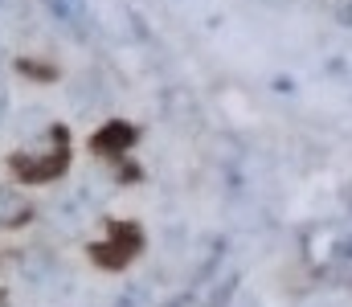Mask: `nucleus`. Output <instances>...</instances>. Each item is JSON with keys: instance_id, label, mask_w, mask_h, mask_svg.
<instances>
[{"instance_id": "7ed1b4c3", "label": "nucleus", "mask_w": 352, "mask_h": 307, "mask_svg": "<svg viewBox=\"0 0 352 307\" xmlns=\"http://www.w3.org/2000/svg\"><path fill=\"white\" fill-rule=\"evenodd\" d=\"M140 139V131L127 123V119H107L94 135H90V148L98 152V156H123V152H131V144Z\"/></svg>"}, {"instance_id": "39448f33", "label": "nucleus", "mask_w": 352, "mask_h": 307, "mask_svg": "<svg viewBox=\"0 0 352 307\" xmlns=\"http://www.w3.org/2000/svg\"><path fill=\"white\" fill-rule=\"evenodd\" d=\"M54 12H58V21H66V25H82V16H87V0H54Z\"/></svg>"}, {"instance_id": "f03ea898", "label": "nucleus", "mask_w": 352, "mask_h": 307, "mask_svg": "<svg viewBox=\"0 0 352 307\" xmlns=\"http://www.w3.org/2000/svg\"><path fill=\"white\" fill-rule=\"evenodd\" d=\"M140 250H144V229L135 221H115L102 242H90L87 254L98 271H123Z\"/></svg>"}, {"instance_id": "20e7f679", "label": "nucleus", "mask_w": 352, "mask_h": 307, "mask_svg": "<svg viewBox=\"0 0 352 307\" xmlns=\"http://www.w3.org/2000/svg\"><path fill=\"white\" fill-rule=\"evenodd\" d=\"M29 217H33V205L25 201L16 189L0 185V229H16V225H25Z\"/></svg>"}, {"instance_id": "f257e3e1", "label": "nucleus", "mask_w": 352, "mask_h": 307, "mask_svg": "<svg viewBox=\"0 0 352 307\" xmlns=\"http://www.w3.org/2000/svg\"><path fill=\"white\" fill-rule=\"evenodd\" d=\"M70 160H74L70 131L62 123H54L37 144H29V148L8 156V172L21 185H50V181H62L70 172Z\"/></svg>"}, {"instance_id": "0eeeda50", "label": "nucleus", "mask_w": 352, "mask_h": 307, "mask_svg": "<svg viewBox=\"0 0 352 307\" xmlns=\"http://www.w3.org/2000/svg\"><path fill=\"white\" fill-rule=\"evenodd\" d=\"M336 21H340L344 29H352V0H340V4H336Z\"/></svg>"}, {"instance_id": "423d86ee", "label": "nucleus", "mask_w": 352, "mask_h": 307, "mask_svg": "<svg viewBox=\"0 0 352 307\" xmlns=\"http://www.w3.org/2000/svg\"><path fill=\"white\" fill-rule=\"evenodd\" d=\"M16 70H21V74H33V82H54V78H58V66L29 62V58H21V62H16Z\"/></svg>"}]
</instances>
